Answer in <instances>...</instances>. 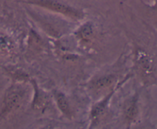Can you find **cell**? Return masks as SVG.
<instances>
[{
  "label": "cell",
  "instance_id": "obj_3",
  "mask_svg": "<svg viewBox=\"0 0 157 129\" xmlns=\"http://www.w3.org/2000/svg\"><path fill=\"white\" fill-rule=\"evenodd\" d=\"M14 50V43L6 35L0 33V53H11Z\"/></svg>",
  "mask_w": 157,
  "mask_h": 129
},
{
  "label": "cell",
  "instance_id": "obj_6",
  "mask_svg": "<svg viewBox=\"0 0 157 129\" xmlns=\"http://www.w3.org/2000/svg\"><path fill=\"white\" fill-rule=\"evenodd\" d=\"M138 57H139V59L138 60H139V63L140 64V67L142 68L144 71L149 72L152 68L151 61L150 60V58L144 53H140L139 55H138Z\"/></svg>",
  "mask_w": 157,
  "mask_h": 129
},
{
  "label": "cell",
  "instance_id": "obj_5",
  "mask_svg": "<svg viewBox=\"0 0 157 129\" xmlns=\"http://www.w3.org/2000/svg\"><path fill=\"white\" fill-rule=\"evenodd\" d=\"M138 113V108L137 105H136V102L135 100L130 101L129 104L127 105V108L125 110V115L126 117L128 120L132 121V120L135 119Z\"/></svg>",
  "mask_w": 157,
  "mask_h": 129
},
{
  "label": "cell",
  "instance_id": "obj_7",
  "mask_svg": "<svg viewBox=\"0 0 157 129\" xmlns=\"http://www.w3.org/2000/svg\"><path fill=\"white\" fill-rule=\"evenodd\" d=\"M80 36L84 40L90 39V37L92 36L93 34V29H92V25L90 24H86L84 25L81 29L79 30Z\"/></svg>",
  "mask_w": 157,
  "mask_h": 129
},
{
  "label": "cell",
  "instance_id": "obj_1",
  "mask_svg": "<svg viewBox=\"0 0 157 129\" xmlns=\"http://www.w3.org/2000/svg\"><path fill=\"white\" fill-rule=\"evenodd\" d=\"M35 4L71 18H81L82 16V14L79 11L55 0H38L35 2Z\"/></svg>",
  "mask_w": 157,
  "mask_h": 129
},
{
  "label": "cell",
  "instance_id": "obj_2",
  "mask_svg": "<svg viewBox=\"0 0 157 129\" xmlns=\"http://www.w3.org/2000/svg\"><path fill=\"white\" fill-rule=\"evenodd\" d=\"M25 91L19 86H12L7 91L4 98V111L10 112L18 108L22 102Z\"/></svg>",
  "mask_w": 157,
  "mask_h": 129
},
{
  "label": "cell",
  "instance_id": "obj_4",
  "mask_svg": "<svg viewBox=\"0 0 157 129\" xmlns=\"http://www.w3.org/2000/svg\"><path fill=\"white\" fill-rule=\"evenodd\" d=\"M55 98H56L58 108L61 109V111L66 115H70V108H69V104L67 100L66 99V97L61 92H57L55 94Z\"/></svg>",
  "mask_w": 157,
  "mask_h": 129
},
{
  "label": "cell",
  "instance_id": "obj_8",
  "mask_svg": "<svg viewBox=\"0 0 157 129\" xmlns=\"http://www.w3.org/2000/svg\"><path fill=\"white\" fill-rule=\"evenodd\" d=\"M113 78L111 76H107V77H104V78H101V79H98V81L95 82L94 87L96 88H101L106 87V86L109 85V84H111V82L113 81Z\"/></svg>",
  "mask_w": 157,
  "mask_h": 129
}]
</instances>
